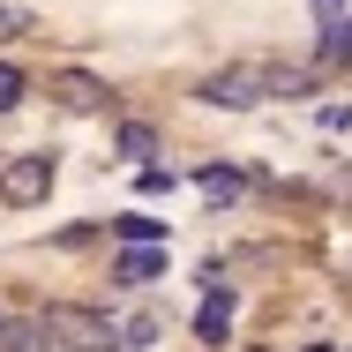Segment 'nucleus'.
Returning a JSON list of instances; mask_svg holds the SVG:
<instances>
[{
  "instance_id": "obj_1",
  "label": "nucleus",
  "mask_w": 352,
  "mask_h": 352,
  "mask_svg": "<svg viewBox=\"0 0 352 352\" xmlns=\"http://www.w3.org/2000/svg\"><path fill=\"white\" fill-rule=\"evenodd\" d=\"M322 68H292V60H232V68H217L195 82V98L203 105H225V113H248V105H263V98H300V90H315Z\"/></svg>"
},
{
  "instance_id": "obj_2",
  "label": "nucleus",
  "mask_w": 352,
  "mask_h": 352,
  "mask_svg": "<svg viewBox=\"0 0 352 352\" xmlns=\"http://www.w3.org/2000/svg\"><path fill=\"white\" fill-rule=\"evenodd\" d=\"M45 330H53L68 352H120V345H128L98 307H53V315H45Z\"/></svg>"
},
{
  "instance_id": "obj_3",
  "label": "nucleus",
  "mask_w": 352,
  "mask_h": 352,
  "mask_svg": "<svg viewBox=\"0 0 352 352\" xmlns=\"http://www.w3.org/2000/svg\"><path fill=\"white\" fill-rule=\"evenodd\" d=\"M45 188H53V157L45 150H30V157H8L0 165V203H45Z\"/></svg>"
},
{
  "instance_id": "obj_4",
  "label": "nucleus",
  "mask_w": 352,
  "mask_h": 352,
  "mask_svg": "<svg viewBox=\"0 0 352 352\" xmlns=\"http://www.w3.org/2000/svg\"><path fill=\"white\" fill-rule=\"evenodd\" d=\"M113 278L120 285H157L165 278V248H120L113 255Z\"/></svg>"
},
{
  "instance_id": "obj_5",
  "label": "nucleus",
  "mask_w": 352,
  "mask_h": 352,
  "mask_svg": "<svg viewBox=\"0 0 352 352\" xmlns=\"http://www.w3.org/2000/svg\"><path fill=\"white\" fill-rule=\"evenodd\" d=\"M225 330H232V292H210L195 307V345H225Z\"/></svg>"
},
{
  "instance_id": "obj_6",
  "label": "nucleus",
  "mask_w": 352,
  "mask_h": 352,
  "mask_svg": "<svg viewBox=\"0 0 352 352\" xmlns=\"http://www.w3.org/2000/svg\"><path fill=\"white\" fill-rule=\"evenodd\" d=\"M53 98H60L68 113H90V105H105V82H98V75H53Z\"/></svg>"
},
{
  "instance_id": "obj_7",
  "label": "nucleus",
  "mask_w": 352,
  "mask_h": 352,
  "mask_svg": "<svg viewBox=\"0 0 352 352\" xmlns=\"http://www.w3.org/2000/svg\"><path fill=\"white\" fill-rule=\"evenodd\" d=\"M113 232H120V248H165V225H157V217H142V210L113 217Z\"/></svg>"
},
{
  "instance_id": "obj_8",
  "label": "nucleus",
  "mask_w": 352,
  "mask_h": 352,
  "mask_svg": "<svg viewBox=\"0 0 352 352\" xmlns=\"http://www.w3.org/2000/svg\"><path fill=\"white\" fill-rule=\"evenodd\" d=\"M0 352H53V330L45 322H8L0 330Z\"/></svg>"
},
{
  "instance_id": "obj_9",
  "label": "nucleus",
  "mask_w": 352,
  "mask_h": 352,
  "mask_svg": "<svg viewBox=\"0 0 352 352\" xmlns=\"http://www.w3.org/2000/svg\"><path fill=\"white\" fill-rule=\"evenodd\" d=\"M203 195H210V203H232V195H240V173H232V165H210V173H203Z\"/></svg>"
},
{
  "instance_id": "obj_10",
  "label": "nucleus",
  "mask_w": 352,
  "mask_h": 352,
  "mask_svg": "<svg viewBox=\"0 0 352 352\" xmlns=\"http://www.w3.org/2000/svg\"><path fill=\"white\" fill-rule=\"evenodd\" d=\"M322 68H352V23L345 30H322Z\"/></svg>"
},
{
  "instance_id": "obj_11",
  "label": "nucleus",
  "mask_w": 352,
  "mask_h": 352,
  "mask_svg": "<svg viewBox=\"0 0 352 352\" xmlns=\"http://www.w3.org/2000/svg\"><path fill=\"white\" fill-rule=\"evenodd\" d=\"M150 150H157V135H150L142 120H128V128H120V157H150Z\"/></svg>"
},
{
  "instance_id": "obj_12",
  "label": "nucleus",
  "mask_w": 352,
  "mask_h": 352,
  "mask_svg": "<svg viewBox=\"0 0 352 352\" xmlns=\"http://www.w3.org/2000/svg\"><path fill=\"white\" fill-rule=\"evenodd\" d=\"M23 90H30L23 68H8V60H0V113H15V105H23Z\"/></svg>"
},
{
  "instance_id": "obj_13",
  "label": "nucleus",
  "mask_w": 352,
  "mask_h": 352,
  "mask_svg": "<svg viewBox=\"0 0 352 352\" xmlns=\"http://www.w3.org/2000/svg\"><path fill=\"white\" fill-rule=\"evenodd\" d=\"M135 188H142V195H165V188H173V173H165V165H142Z\"/></svg>"
},
{
  "instance_id": "obj_14",
  "label": "nucleus",
  "mask_w": 352,
  "mask_h": 352,
  "mask_svg": "<svg viewBox=\"0 0 352 352\" xmlns=\"http://www.w3.org/2000/svg\"><path fill=\"white\" fill-rule=\"evenodd\" d=\"M338 15H345V0H315V23H322V30H345Z\"/></svg>"
},
{
  "instance_id": "obj_15",
  "label": "nucleus",
  "mask_w": 352,
  "mask_h": 352,
  "mask_svg": "<svg viewBox=\"0 0 352 352\" xmlns=\"http://www.w3.org/2000/svg\"><path fill=\"white\" fill-rule=\"evenodd\" d=\"M307 352H330V345H307Z\"/></svg>"
},
{
  "instance_id": "obj_16",
  "label": "nucleus",
  "mask_w": 352,
  "mask_h": 352,
  "mask_svg": "<svg viewBox=\"0 0 352 352\" xmlns=\"http://www.w3.org/2000/svg\"><path fill=\"white\" fill-rule=\"evenodd\" d=\"M0 330H8V315H0Z\"/></svg>"
},
{
  "instance_id": "obj_17",
  "label": "nucleus",
  "mask_w": 352,
  "mask_h": 352,
  "mask_svg": "<svg viewBox=\"0 0 352 352\" xmlns=\"http://www.w3.org/2000/svg\"><path fill=\"white\" fill-rule=\"evenodd\" d=\"M255 352H263V345H255Z\"/></svg>"
}]
</instances>
